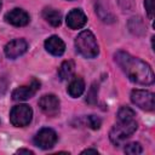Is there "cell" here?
Segmentation results:
<instances>
[{
	"label": "cell",
	"instance_id": "1",
	"mask_svg": "<svg viewBox=\"0 0 155 155\" xmlns=\"http://www.w3.org/2000/svg\"><path fill=\"white\" fill-rule=\"evenodd\" d=\"M114 58L131 81L139 85H151L154 82V73L145 62L134 58L124 51L116 52Z\"/></svg>",
	"mask_w": 155,
	"mask_h": 155
},
{
	"label": "cell",
	"instance_id": "2",
	"mask_svg": "<svg viewBox=\"0 0 155 155\" xmlns=\"http://www.w3.org/2000/svg\"><path fill=\"white\" fill-rule=\"evenodd\" d=\"M136 130H137V122L134 119L133 120H119V122L110 130L109 138L113 144L119 147L124 143V140L131 137Z\"/></svg>",
	"mask_w": 155,
	"mask_h": 155
},
{
	"label": "cell",
	"instance_id": "3",
	"mask_svg": "<svg viewBox=\"0 0 155 155\" xmlns=\"http://www.w3.org/2000/svg\"><path fill=\"white\" fill-rule=\"evenodd\" d=\"M75 47L86 58H94L98 54V45L94 35L90 30L81 31L75 39Z\"/></svg>",
	"mask_w": 155,
	"mask_h": 155
},
{
	"label": "cell",
	"instance_id": "4",
	"mask_svg": "<svg viewBox=\"0 0 155 155\" xmlns=\"http://www.w3.org/2000/svg\"><path fill=\"white\" fill-rule=\"evenodd\" d=\"M33 117V110L27 104H19L11 109L10 113V121L13 126L24 127L30 124Z\"/></svg>",
	"mask_w": 155,
	"mask_h": 155
},
{
	"label": "cell",
	"instance_id": "5",
	"mask_svg": "<svg viewBox=\"0 0 155 155\" xmlns=\"http://www.w3.org/2000/svg\"><path fill=\"white\" fill-rule=\"evenodd\" d=\"M131 101L143 110H153L155 107V96L153 92L145 90H133L131 92Z\"/></svg>",
	"mask_w": 155,
	"mask_h": 155
},
{
	"label": "cell",
	"instance_id": "6",
	"mask_svg": "<svg viewBox=\"0 0 155 155\" xmlns=\"http://www.w3.org/2000/svg\"><path fill=\"white\" fill-rule=\"evenodd\" d=\"M57 142V134L52 128H41L35 138L34 143L41 149H51Z\"/></svg>",
	"mask_w": 155,
	"mask_h": 155
},
{
	"label": "cell",
	"instance_id": "7",
	"mask_svg": "<svg viewBox=\"0 0 155 155\" xmlns=\"http://www.w3.org/2000/svg\"><path fill=\"white\" fill-rule=\"evenodd\" d=\"M40 88V82L35 79L31 80V82L27 86H21V87H17L13 92H12V99L13 101H27L29 98H31L36 91Z\"/></svg>",
	"mask_w": 155,
	"mask_h": 155
},
{
	"label": "cell",
	"instance_id": "8",
	"mask_svg": "<svg viewBox=\"0 0 155 155\" xmlns=\"http://www.w3.org/2000/svg\"><path fill=\"white\" fill-rule=\"evenodd\" d=\"M40 109L48 116H54L59 111V99L54 94H45L39 101Z\"/></svg>",
	"mask_w": 155,
	"mask_h": 155
},
{
	"label": "cell",
	"instance_id": "9",
	"mask_svg": "<svg viewBox=\"0 0 155 155\" xmlns=\"http://www.w3.org/2000/svg\"><path fill=\"white\" fill-rule=\"evenodd\" d=\"M28 48V44L25 40L23 39H15L12 41H10L6 46H5V54L7 58L15 59L19 56H22Z\"/></svg>",
	"mask_w": 155,
	"mask_h": 155
},
{
	"label": "cell",
	"instance_id": "10",
	"mask_svg": "<svg viewBox=\"0 0 155 155\" xmlns=\"http://www.w3.org/2000/svg\"><path fill=\"white\" fill-rule=\"evenodd\" d=\"M5 21L16 27H23L29 23V15L22 8H13L5 15Z\"/></svg>",
	"mask_w": 155,
	"mask_h": 155
},
{
	"label": "cell",
	"instance_id": "11",
	"mask_svg": "<svg viewBox=\"0 0 155 155\" xmlns=\"http://www.w3.org/2000/svg\"><path fill=\"white\" fill-rule=\"evenodd\" d=\"M86 22L87 17L80 8L71 10L67 16V25L71 29H80L86 24Z\"/></svg>",
	"mask_w": 155,
	"mask_h": 155
},
{
	"label": "cell",
	"instance_id": "12",
	"mask_svg": "<svg viewBox=\"0 0 155 155\" xmlns=\"http://www.w3.org/2000/svg\"><path fill=\"white\" fill-rule=\"evenodd\" d=\"M45 48L53 56H61L65 51V45L61 38H58L57 35H52L45 41Z\"/></svg>",
	"mask_w": 155,
	"mask_h": 155
},
{
	"label": "cell",
	"instance_id": "13",
	"mask_svg": "<svg viewBox=\"0 0 155 155\" xmlns=\"http://www.w3.org/2000/svg\"><path fill=\"white\" fill-rule=\"evenodd\" d=\"M84 91H85V82H84V80L81 78H79V76H75L70 81V84L68 86V93L71 97L76 98V97H80L84 93Z\"/></svg>",
	"mask_w": 155,
	"mask_h": 155
},
{
	"label": "cell",
	"instance_id": "14",
	"mask_svg": "<svg viewBox=\"0 0 155 155\" xmlns=\"http://www.w3.org/2000/svg\"><path fill=\"white\" fill-rule=\"evenodd\" d=\"M42 17L52 25V27H58L62 22V13L54 8H45L42 11Z\"/></svg>",
	"mask_w": 155,
	"mask_h": 155
},
{
	"label": "cell",
	"instance_id": "15",
	"mask_svg": "<svg viewBox=\"0 0 155 155\" xmlns=\"http://www.w3.org/2000/svg\"><path fill=\"white\" fill-rule=\"evenodd\" d=\"M74 68H75V64L73 61H64L59 69H58V76L61 80H67V79H70V76L73 75L74 73Z\"/></svg>",
	"mask_w": 155,
	"mask_h": 155
},
{
	"label": "cell",
	"instance_id": "16",
	"mask_svg": "<svg viewBox=\"0 0 155 155\" xmlns=\"http://www.w3.org/2000/svg\"><path fill=\"white\" fill-rule=\"evenodd\" d=\"M128 28L136 35H143L145 33V25L139 17H132L128 22Z\"/></svg>",
	"mask_w": 155,
	"mask_h": 155
},
{
	"label": "cell",
	"instance_id": "17",
	"mask_svg": "<svg viewBox=\"0 0 155 155\" xmlns=\"http://www.w3.org/2000/svg\"><path fill=\"white\" fill-rule=\"evenodd\" d=\"M134 116V111L128 107H122L117 111V120H133Z\"/></svg>",
	"mask_w": 155,
	"mask_h": 155
},
{
	"label": "cell",
	"instance_id": "18",
	"mask_svg": "<svg viewBox=\"0 0 155 155\" xmlns=\"http://www.w3.org/2000/svg\"><path fill=\"white\" fill-rule=\"evenodd\" d=\"M143 151V149H142V145L139 144V143H130V144H127L126 147H125V153L126 154H131V155H138V154H140Z\"/></svg>",
	"mask_w": 155,
	"mask_h": 155
},
{
	"label": "cell",
	"instance_id": "19",
	"mask_svg": "<svg viewBox=\"0 0 155 155\" xmlns=\"http://www.w3.org/2000/svg\"><path fill=\"white\" fill-rule=\"evenodd\" d=\"M86 122H87V125H88L92 130H98V128L101 127V124H102L101 119L97 117L96 115H90V116H87Z\"/></svg>",
	"mask_w": 155,
	"mask_h": 155
},
{
	"label": "cell",
	"instance_id": "20",
	"mask_svg": "<svg viewBox=\"0 0 155 155\" xmlns=\"http://www.w3.org/2000/svg\"><path fill=\"white\" fill-rule=\"evenodd\" d=\"M97 92H98V86H97L96 84H93L92 87L90 88V91H88V93H87V98H86V101H87L90 104L96 103V101H97Z\"/></svg>",
	"mask_w": 155,
	"mask_h": 155
},
{
	"label": "cell",
	"instance_id": "21",
	"mask_svg": "<svg viewBox=\"0 0 155 155\" xmlns=\"http://www.w3.org/2000/svg\"><path fill=\"white\" fill-rule=\"evenodd\" d=\"M154 2H155V0H144L145 11H147L148 17H149L150 19H153V17H154V10H155V7H154Z\"/></svg>",
	"mask_w": 155,
	"mask_h": 155
},
{
	"label": "cell",
	"instance_id": "22",
	"mask_svg": "<svg viewBox=\"0 0 155 155\" xmlns=\"http://www.w3.org/2000/svg\"><path fill=\"white\" fill-rule=\"evenodd\" d=\"M82 154H98V151L96 149H86L82 151Z\"/></svg>",
	"mask_w": 155,
	"mask_h": 155
},
{
	"label": "cell",
	"instance_id": "23",
	"mask_svg": "<svg viewBox=\"0 0 155 155\" xmlns=\"http://www.w3.org/2000/svg\"><path fill=\"white\" fill-rule=\"evenodd\" d=\"M17 153H18V154H23V153H24V154H34V153H33L31 150H29V149H19Z\"/></svg>",
	"mask_w": 155,
	"mask_h": 155
},
{
	"label": "cell",
	"instance_id": "24",
	"mask_svg": "<svg viewBox=\"0 0 155 155\" xmlns=\"http://www.w3.org/2000/svg\"><path fill=\"white\" fill-rule=\"evenodd\" d=\"M1 6H2V2H1V0H0V8H1Z\"/></svg>",
	"mask_w": 155,
	"mask_h": 155
}]
</instances>
